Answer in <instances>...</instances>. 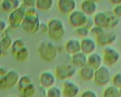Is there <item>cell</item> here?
I'll return each instance as SVG.
<instances>
[{"label": "cell", "mask_w": 121, "mask_h": 97, "mask_svg": "<svg viewBox=\"0 0 121 97\" xmlns=\"http://www.w3.org/2000/svg\"><path fill=\"white\" fill-rule=\"evenodd\" d=\"M38 15L33 8L25 11V17L21 24L23 29L30 33H35L40 28Z\"/></svg>", "instance_id": "1"}, {"label": "cell", "mask_w": 121, "mask_h": 97, "mask_svg": "<svg viewBox=\"0 0 121 97\" xmlns=\"http://www.w3.org/2000/svg\"><path fill=\"white\" fill-rule=\"evenodd\" d=\"M38 53L40 57L43 61L50 62L56 59L58 51L53 44L48 42H43L38 47Z\"/></svg>", "instance_id": "2"}, {"label": "cell", "mask_w": 121, "mask_h": 97, "mask_svg": "<svg viewBox=\"0 0 121 97\" xmlns=\"http://www.w3.org/2000/svg\"><path fill=\"white\" fill-rule=\"evenodd\" d=\"M76 73V67L71 63L62 64L57 66L54 70L56 78L60 80H67L73 78Z\"/></svg>", "instance_id": "3"}, {"label": "cell", "mask_w": 121, "mask_h": 97, "mask_svg": "<svg viewBox=\"0 0 121 97\" xmlns=\"http://www.w3.org/2000/svg\"><path fill=\"white\" fill-rule=\"evenodd\" d=\"M20 78L18 72L15 69H8L6 75L0 81V90H5L17 86Z\"/></svg>", "instance_id": "4"}, {"label": "cell", "mask_w": 121, "mask_h": 97, "mask_svg": "<svg viewBox=\"0 0 121 97\" xmlns=\"http://www.w3.org/2000/svg\"><path fill=\"white\" fill-rule=\"evenodd\" d=\"M93 80L99 86H106L109 83L110 80V73L106 65H102L95 70Z\"/></svg>", "instance_id": "5"}, {"label": "cell", "mask_w": 121, "mask_h": 97, "mask_svg": "<svg viewBox=\"0 0 121 97\" xmlns=\"http://www.w3.org/2000/svg\"><path fill=\"white\" fill-rule=\"evenodd\" d=\"M48 34L52 39L54 40H60L64 34L63 24L60 20L57 19L52 20L48 24Z\"/></svg>", "instance_id": "6"}, {"label": "cell", "mask_w": 121, "mask_h": 97, "mask_svg": "<svg viewBox=\"0 0 121 97\" xmlns=\"http://www.w3.org/2000/svg\"><path fill=\"white\" fill-rule=\"evenodd\" d=\"M120 59V53L114 48L105 47L103 50L102 61L106 65L112 66L115 65Z\"/></svg>", "instance_id": "7"}, {"label": "cell", "mask_w": 121, "mask_h": 97, "mask_svg": "<svg viewBox=\"0 0 121 97\" xmlns=\"http://www.w3.org/2000/svg\"><path fill=\"white\" fill-rule=\"evenodd\" d=\"M87 19L88 18L87 16L81 11H73L69 16L70 24L77 28L84 26Z\"/></svg>", "instance_id": "8"}, {"label": "cell", "mask_w": 121, "mask_h": 97, "mask_svg": "<svg viewBox=\"0 0 121 97\" xmlns=\"http://www.w3.org/2000/svg\"><path fill=\"white\" fill-rule=\"evenodd\" d=\"M25 17V10L22 7H19L16 10H14L10 13L9 16V22L10 25L16 28L19 26H21Z\"/></svg>", "instance_id": "9"}, {"label": "cell", "mask_w": 121, "mask_h": 97, "mask_svg": "<svg viewBox=\"0 0 121 97\" xmlns=\"http://www.w3.org/2000/svg\"><path fill=\"white\" fill-rule=\"evenodd\" d=\"M62 97H77L79 93V88L75 83L70 80H64L62 83Z\"/></svg>", "instance_id": "10"}, {"label": "cell", "mask_w": 121, "mask_h": 97, "mask_svg": "<svg viewBox=\"0 0 121 97\" xmlns=\"http://www.w3.org/2000/svg\"><path fill=\"white\" fill-rule=\"evenodd\" d=\"M56 76L53 73L45 71L42 72L39 77L40 86L43 88L48 89L49 88L54 86L56 83Z\"/></svg>", "instance_id": "11"}, {"label": "cell", "mask_w": 121, "mask_h": 97, "mask_svg": "<svg viewBox=\"0 0 121 97\" xmlns=\"http://www.w3.org/2000/svg\"><path fill=\"white\" fill-rule=\"evenodd\" d=\"M96 44L91 39L84 38L81 42V51L84 54L89 55L93 53L95 50Z\"/></svg>", "instance_id": "12"}, {"label": "cell", "mask_w": 121, "mask_h": 97, "mask_svg": "<svg viewBox=\"0 0 121 97\" xmlns=\"http://www.w3.org/2000/svg\"><path fill=\"white\" fill-rule=\"evenodd\" d=\"M116 34L113 32L106 33L105 32H102L101 34H99L96 36L97 44L102 46H105L112 44L116 40Z\"/></svg>", "instance_id": "13"}, {"label": "cell", "mask_w": 121, "mask_h": 97, "mask_svg": "<svg viewBox=\"0 0 121 97\" xmlns=\"http://www.w3.org/2000/svg\"><path fill=\"white\" fill-rule=\"evenodd\" d=\"M93 21L97 27H99L103 29L104 28H109L110 17H109L108 12L97 14L94 17Z\"/></svg>", "instance_id": "14"}, {"label": "cell", "mask_w": 121, "mask_h": 97, "mask_svg": "<svg viewBox=\"0 0 121 97\" xmlns=\"http://www.w3.org/2000/svg\"><path fill=\"white\" fill-rule=\"evenodd\" d=\"M102 57L99 53H93L89 55L87 57V65L94 70H96L100 66H102Z\"/></svg>", "instance_id": "15"}, {"label": "cell", "mask_w": 121, "mask_h": 97, "mask_svg": "<svg viewBox=\"0 0 121 97\" xmlns=\"http://www.w3.org/2000/svg\"><path fill=\"white\" fill-rule=\"evenodd\" d=\"M87 60V55L84 54L81 51L71 55V64H73L74 67L81 68L86 65Z\"/></svg>", "instance_id": "16"}, {"label": "cell", "mask_w": 121, "mask_h": 97, "mask_svg": "<svg viewBox=\"0 0 121 97\" xmlns=\"http://www.w3.org/2000/svg\"><path fill=\"white\" fill-rule=\"evenodd\" d=\"M58 8L64 14L73 12L75 8L74 0H58Z\"/></svg>", "instance_id": "17"}, {"label": "cell", "mask_w": 121, "mask_h": 97, "mask_svg": "<svg viewBox=\"0 0 121 97\" xmlns=\"http://www.w3.org/2000/svg\"><path fill=\"white\" fill-rule=\"evenodd\" d=\"M19 0H1V8L5 12H12L20 7Z\"/></svg>", "instance_id": "18"}, {"label": "cell", "mask_w": 121, "mask_h": 97, "mask_svg": "<svg viewBox=\"0 0 121 97\" xmlns=\"http://www.w3.org/2000/svg\"><path fill=\"white\" fill-rule=\"evenodd\" d=\"M65 50L71 55L78 53L81 51V43L78 40L71 39L65 44Z\"/></svg>", "instance_id": "19"}, {"label": "cell", "mask_w": 121, "mask_h": 97, "mask_svg": "<svg viewBox=\"0 0 121 97\" xmlns=\"http://www.w3.org/2000/svg\"><path fill=\"white\" fill-rule=\"evenodd\" d=\"M95 70L88 66L87 65L80 68L78 70V75L80 78L84 81H90L93 80Z\"/></svg>", "instance_id": "20"}, {"label": "cell", "mask_w": 121, "mask_h": 97, "mask_svg": "<svg viewBox=\"0 0 121 97\" xmlns=\"http://www.w3.org/2000/svg\"><path fill=\"white\" fill-rule=\"evenodd\" d=\"M81 12H83L86 16H90L92 15L96 10V5L95 2L89 1V0H86L83 1L82 4L81 5Z\"/></svg>", "instance_id": "21"}, {"label": "cell", "mask_w": 121, "mask_h": 97, "mask_svg": "<svg viewBox=\"0 0 121 97\" xmlns=\"http://www.w3.org/2000/svg\"><path fill=\"white\" fill-rule=\"evenodd\" d=\"M12 43V39L8 35L4 36L0 40V51L4 55H6L8 51L11 48Z\"/></svg>", "instance_id": "22"}, {"label": "cell", "mask_w": 121, "mask_h": 97, "mask_svg": "<svg viewBox=\"0 0 121 97\" xmlns=\"http://www.w3.org/2000/svg\"><path fill=\"white\" fill-rule=\"evenodd\" d=\"M33 83V82L32 78H30L29 75H24L22 77H20L17 84L19 92H22L24 89L28 87Z\"/></svg>", "instance_id": "23"}, {"label": "cell", "mask_w": 121, "mask_h": 97, "mask_svg": "<svg viewBox=\"0 0 121 97\" xmlns=\"http://www.w3.org/2000/svg\"><path fill=\"white\" fill-rule=\"evenodd\" d=\"M14 56L16 60L18 61H20V62L26 61L29 57V49L25 46L22 49L18 51Z\"/></svg>", "instance_id": "24"}, {"label": "cell", "mask_w": 121, "mask_h": 97, "mask_svg": "<svg viewBox=\"0 0 121 97\" xmlns=\"http://www.w3.org/2000/svg\"><path fill=\"white\" fill-rule=\"evenodd\" d=\"M53 0H35V5L37 9L41 11L49 10L52 6Z\"/></svg>", "instance_id": "25"}, {"label": "cell", "mask_w": 121, "mask_h": 97, "mask_svg": "<svg viewBox=\"0 0 121 97\" xmlns=\"http://www.w3.org/2000/svg\"><path fill=\"white\" fill-rule=\"evenodd\" d=\"M36 94V88L33 83L27 88L20 92L19 97H34Z\"/></svg>", "instance_id": "26"}, {"label": "cell", "mask_w": 121, "mask_h": 97, "mask_svg": "<svg viewBox=\"0 0 121 97\" xmlns=\"http://www.w3.org/2000/svg\"><path fill=\"white\" fill-rule=\"evenodd\" d=\"M45 96L46 97H62V90L58 86H53L47 89Z\"/></svg>", "instance_id": "27"}, {"label": "cell", "mask_w": 121, "mask_h": 97, "mask_svg": "<svg viewBox=\"0 0 121 97\" xmlns=\"http://www.w3.org/2000/svg\"><path fill=\"white\" fill-rule=\"evenodd\" d=\"M103 97H121L119 94V90L114 86L106 88L103 94Z\"/></svg>", "instance_id": "28"}, {"label": "cell", "mask_w": 121, "mask_h": 97, "mask_svg": "<svg viewBox=\"0 0 121 97\" xmlns=\"http://www.w3.org/2000/svg\"><path fill=\"white\" fill-rule=\"evenodd\" d=\"M25 47L24 41L22 39H16L14 41H13L12 47H11V52L13 55H14L18 51Z\"/></svg>", "instance_id": "29"}, {"label": "cell", "mask_w": 121, "mask_h": 97, "mask_svg": "<svg viewBox=\"0 0 121 97\" xmlns=\"http://www.w3.org/2000/svg\"><path fill=\"white\" fill-rule=\"evenodd\" d=\"M75 32H76V34H77L79 37H81L82 39L86 38L89 34V30L84 26L77 28Z\"/></svg>", "instance_id": "30"}, {"label": "cell", "mask_w": 121, "mask_h": 97, "mask_svg": "<svg viewBox=\"0 0 121 97\" xmlns=\"http://www.w3.org/2000/svg\"><path fill=\"white\" fill-rule=\"evenodd\" d=\"M114 86L117 88H121V73H116L112 79Z\"/></svg>", "instance_id": "31"}, {"label": "cell", "mask_w": 121, "mask_h": 97, "mask_svg": "<svg viewBox=\"0 0 121 97\" xmlns=\"http://www.w3.org/2000/svg\"><path fill=\"white\" fill-rule=\"evenodd\" d=\"M80 97H97L96 93L93 91V90H85L84 92H82Z\"/></svg>", "instance_id": "32"}, {"label": "cell", "mask_w": 121, "mask_h": 97, "mask_svg": "<svg viewBox=\"0 0 121 97\" xmlns=\"http://www.w3.org/2000/svg\"><path fill=\"white\" fill-rule=\"evenodd\" d=\"M22 4L24 6L32 8L35 5V0H22Z\"/></svg>", "instance_id": "33"}, {"label": "cell", "mask_w": 121, "mask_h": 97, "mask_svg": "<svg viewBox=\"0 0 121 97\" xmlns=\"http://www.w3.org/2000/svg\"><path fill=\"white\" fill-rule=\"evenodd\" d=\"M113 13L116 15L117 17H121V4L116 5L114 9Z\"/></svg>", "instance_id": "34"}, {"label": "cell", "mask_w": 121, "mask_h": 97, "mask_svg": "<svg viewBox=\"0 0 121 97\" xmlns=\"http://www.w3.org/2000/svg\"><path fill=\"white\" fill-rule=\"evenodd\" d=\"M8 72V69L4 67H0V81L4 78L7 72Z\"/></svg>", "instance_id": "35"}, {"label": "cell", "mask_w": 121, "mask_h": 97, "mask_svg": "<svg viewBox=\"0 0 121 97\" xmlns=\"http://www.w3.org/2000/svg\"><path fill=\"white\" fill-rule=\"evenodd\" d=\"M6 28V24L2 20L0 19V33H3Z\"/></svg>", "instance_id": "36"}, {"label": "cell", "mask_w": 121, "mask_h": 97, "mask_svg": "<svg viewBox=\"0 0 121 97\" xmlns=\"http://www.w3.org/2000/svg\"><path fill=\"white\" fill-rule=\"evenodd\" d=\"M112 4H115V5H119L121 4V0H110Z\"/></svg>", "instance_id": "37"}, {"label": "cell", "mask_w": 121, "mask_h": 97, "mask_svg": "<svg viewBox=\"0 0 121 97\" xmlns=\"http://www.w3.org/2000/svg\"><path fill=\"white\" fill-rule=\"evenodd\" d=\"M2 56H4V55H3V53H1V51H0V57H1Z\"/></svg>", "instance_id": "38"}, {"label": "cell", "mask_w": 121, "mask_h": 97, "mask_svg": "<svg viewBox=\"0 0 121 97\" xmlns=\"http://www.w3.org/2000/svg\"><path fill=\"white\" fill-rule=\"evenodd\" d=\"M119 94H120V97H121V88H119Z\"/></svg>", "instance_id": "39"}, {"label": "cell", "mask_w": 121, "mask_h": 97, "mask_svg": "<svg viewBox=\"0 0 121 97\" xmlns=\"http://www.w3.org/2000/svg\"><path fill=\"white\" fill-rule=\"evenodd\" d=\"M89 1H93V2H95V1H98V0H89Z\"/></svg>", "instance_id": "40"}, {"label": "cell", "mask_w": 121, "mask_h": 97, "mask_svg": "<svg viewBox=\"0 0 121 97\" xmlns=\"http://www.w3.org/2000/svg\"><path fill=\"white\" fill-rule=\"evenodd\" d=\"M16 97V96H10V97Z\"/></svg>", "instance_id": "41"}]
</instances>
